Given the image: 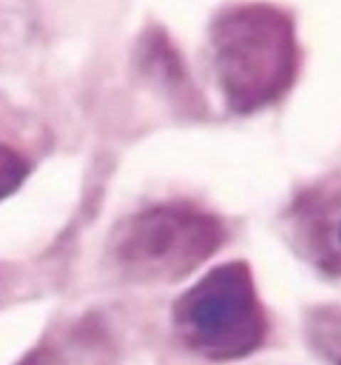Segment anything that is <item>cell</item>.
Segmentation results:
<instances>
[{"label": "cell", "instance_id": "cell-1", "mask_svg": "<svg viewBox=\"0 0 341 365\" xmlns=\"http://www.w3.org/2000/svg\"><path fill=\"white\" fill-rule=\"evenodd\" d=\"M211 45L220 86L235 111H254L276 101L293 81V28L271 6L248 4L224 13L214 24Z\"/></svg>", "mask_w": 341, "mask_h": 365}, {"label": "cell", "instance_id": "cell-2", "mask_svg": "<svg viewBox=\"0 0 341 365\" xmlns=\"http://www.w3.org/2000/svg\"><path fill=\"white\" fill-rule=\"evenodd\" d=\"M173 327L196 355L214 361L248 357L267 338V314L246 263L211 269L173 306Z\"/></svg>", "mask_w": 341, "mask_h": 365}, {"label": "cell", "instance_id": "cell-3", "mask_svg": "<svg viewBox=\"0 0 341 365\" xmlns=\"http://www.w3.org/2000/svg\"><path fill=\"white\" fill-rule=\"evenodd\" d=\"M224 242L218 218L190 205H158L124 220L111 240L115 267L139 282H175Z\"/></svg>", "mask_w": 341, "mask_h": 365}, {"label": "cell", "instance_id": "cell-4", "mask_svg": "<svg viewBox=\"0 0 341 365\" xmlns=\"http://www.w3.org/2000/svg\"><path fill=\"white\" fill-rule=\"evenodd\" d=\"M301 229L310 257L322 269L341 276V190L316 199L305 210Z\"/></svg>", "mask_w": 341, "mask_h": 365}, {"label": "cell", "instance_id": "cell-5", "mask_svg": "<svg viewBox=\"0 0 341 365\" xmlns=\"http://www.w3.org/2000/svg\"><path fill=\"white\" fill-rule=\"evenodd\" d=\"M308 338L329 364L341 365V308H320L308 319Z\"/></svg>", "mask_w": 341, "mask_h": 365}, {"label": "cell", "instance_id": "cell-6", "mask_svg": "<svg viewBox=\"0 0 341 365\" xmlns=\"http://www.w3.org/2000/svg\"><path fill=\"white\" fill-rule=\"evenodd\" d=\"M26 175H28L26 160L15 150L0 143V201L11 197L23 184Z\"/></svg>", "mask_w": 341, "mask_h": 365}, {"label": "cell", "instance_id": "cell-7", "mask_svg": "<svg viewBox=\"0 0 341 365\" xmlns=\"http://www.w3.org/2000/svg\"><path fill=\"white\" fill-rule=\"evenodd\" d=\"M19 365H58V364H56V359H53L49 353L38 351V353H32L28 359H23Z\"/></svg>", "mask_w": 341, "mask_h": 365}]
</instances>
